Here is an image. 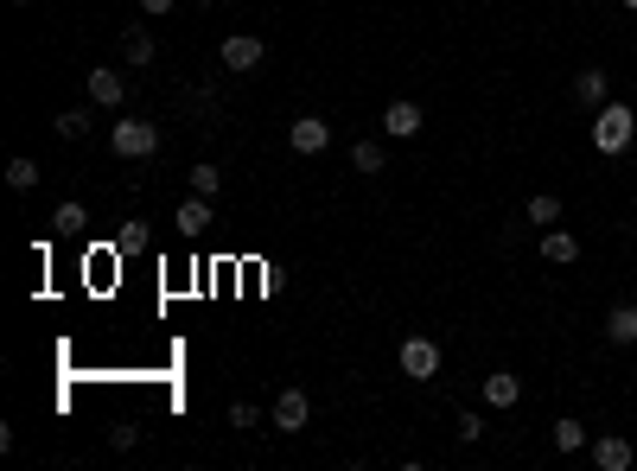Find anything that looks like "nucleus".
Masks as SVG:
<instances>
[{"label":"nucleus","instance_id":"nucleus-13","mask_svg":"<svg viewBox=\"0 0 637 471\" xmlns=\"http://www.w3.org/2000/svg\"><path fill=\"white\" fill-rule=\"evenodd\" d=\"M542 255L555 261V268H567V261H580V236H567V230H542Z\"/></svg>","mask_w":637,"mask_h":471},{"label":"nucleus","instance_id":"nucleus-20","mask_svg":"<svg viewBox=\"0 0 637 471\" xmlns=\"http://www.w3.org/2000/svg\"><path fill=\"white\" fill-rule=\"evenodd\" d=\"M7 185L13 191H32V185H39V166H32L26 153H20V160H7Z\"/></svg>","mask_w":637,"mask_h":471},{"label":"nucleus","instance_id":"nucleus-27","mask_svg":"<svg viewBox=\"0 0 637 471\" xmlns=\"http://www.w3.org/2000/svg\"><path fill=\"white\" fill-rule=\"evenodd\" d=\"M141 13H153V20H160V13H172V0H141Z\"/></svg>","mask_w":637,"mask_h":471},{"label":"nucleus","instance_id":"nucleus-10","mask_svg":"<svg viewBox=\"0 0 637 471\" xmlns=\"http://www.w3.org/2000/svg\"><path fill=\"white\" fill-rule=\"evenodd\" d=\"M172 223H179L185 236H204V230L217 223V217H211V198H204V191H192V198L179 204V217H172Z\"/></svg>","mask_w":637,"mask_h":471},{"label":"nucleus","instance_id":"nucleus-12","mask_svg":"<svg viewBox=\"0 0 637 471\" xmlns=\"http://www.w3.org/2000/svg\"><path fill=\"white\" fill-rule=\"evenodd\" d=\"M478 395H485V408H516V401H523V382L497 370V376H485V389H478Z\"/></svg>","mask_w":637,"mask_h":471},{"label":"nucleus","instance_id":"nucleus-29","mask_svg":"<svg viewBox=\"0 0 637 471\" xmlns=\"http://www.w3.org/2000/svg\"><path fill=\"white\" fill-rule=\"evenodd\" d=\"M13 7H32V0H13Z\"/></svg>","mask_w":637,"mask_h":471},{"label":"nucleus","instance_id":"nucleus-8","mask_svg":"<svg viewBox=\"0 0 637 471\" xmlns=\"http://www.w3.org/2000/svg\"><path fill=\"white\" fill-rule=\"evenodd\" d=\"M90 102H96V109H122V102H128V77L122 71H90Z\"/></svg>","mask_w":637,"mask_h":471},{"label":"nucleus","instance_id":"nucleus-15","mask_svg":"<svg viewBox=\"0 0 637 471\" xmlns=\"http://www.w3.org/2000/svg\"><path fill=\"white\" fill-rule=\"evenodd\" d=\"M122 64H128V71H147V64H153V39H147L141 26L122 32Z\"/></svg>","mask_w":637,"mask_h":471},{"label":"nucleus","instance_id":"nucleus-25","mask_svg":"<svg viewBox=\"0 0 637 471\" xmlns=\"http://www.w3.org/2000/svg\"><path fill=\"white\" fill-rule=\"evenodd\" d=\"M230 427H243V433H249V427H262V414H255L249 401H236V408H230Z\"/></svg>","mask_w":637,"mask_h":471},{"label":"nucleus","instance_id":"nucleus-6","mask_svg":"<svg viewBox=\"0 0 637 471\" xmlns=\"http://www.w3.org/2000/svg\"><path fill=\"white\" fill-rule=\"evenodd\" d=\"M434 370H440V344H434V338H408V344H402V376L427 382Z\"/></svg>","mask_w":637,"mask_h":471},{"label":"nucleus","instance_id":"nucleus-16","mask_svg":"<svg viewBox=\"0 0 637 471\" xmlns=\"http://www.w3.org/2000/svg\"><path fill=\"white\" fill-rule=\"evenodd\" d=\"M51 223H58V236H83V230H90V211H83L77 198H64V204H58V217H51Z\"/></svg>","mask_w":637,"mask_h":471},{"label":"nucleus","instance_id":"nucleus-9","mask_svg":"<svg viewBox=\"0 0 637 471\" xmlns=\"http://www.w3.org/2000/svg\"><path fill=\"white\" fill-rule=\"evenodd\" d=\"M574 102H580V109H606V102H612V77L606 71H580L574 77Z\"/></svg>","mask_w":637,"mask_h":471},{"label":"nucleus","instance_id":"nucleus-18","mask_svg":"<svg viewBox=\"0 0 637 471\" xmlns=\"http://www.w3.org/2000/svg\"><path fill=\"white\" fill-rule=\"evenodd\" d=\"M51 128H58L64 141H83V134H90V109H64L58 121H51Z\"/></svg>","mask_w":637,"mask_h":471},{"label":"nucleus","instance_id":"nucleus-5","mask_svg":"<svg viewBox=\"0 0 637 471\" xmlns=\"http://www.w3.org/2000/svg\"><path fill=\"white\" fill-rule=\"evenodd\" d=\"M325 147H332V121H325V115H300L294 121V153H300V160H319Z\"/></svg>","mask_w":637,"mask_h":471},{"label":"nucleus","instance_id":"nucleus-21","mask_svg":"<svg viewBox=\"0 0 637 471\" xmlns=\"http://www.w3.org/2000/svg\"><path fill=\"white\" fill-rule=\"evenodd\" d=\"M587 446V427L580 421H555V452H580Z\"/></svg>","mask_w":637,"mask_h":471},{"label":"nucleus","instance_id":"nucleus-22","mask_svg":"<svg viewBox=\"0 0 637 471\" xmlns=\"http://www.w3.org/2000/svg\"><path fill=\"white\" fill-rule=\"evenodd\" d=\"M217 185H223V172H217V166H192V191H204V198H217Z\"/></svg>","mask_w":637,"mask_h":471},{"label":"nucleus","instance_id":"nucleus-26","mask_svg":"<svg viewBox=\"0 0 637 471\" xmlns=\"http://www.w3.org/2000/svg\"><path fill=\"white\" fill-rule=\"evenodd\" d=\"M453 427H459V440H478V433H485V421H478V414H459Z\"/></svg>","mask_w":637,"mask_h":471},{"label":"nucleus","instance_id":"nucleus-28","mask_svg":"<svg viewBox=\"0 0 637 471\" xmlns=\"http://www.w3.org/2000/svg\"><path fill=\"white\" fill-rule=\"evenodd\" d=\"M625 13H637V0H625Z\"/></svg>","mask_w":637,"mask_h":471},{"label":"nucleus","instance_id":"nucleus-14","mask_svg":"<svg viewBox=\"0 0 637 471\" xmlns=\"http://www.w3.org/2000/svg\"><path fill=\"white\" fill-rule=\"evenodd\" d=\"M606 338H612V344H637V306H631V300L606 312Z\"/></svg>","mask_w":637,"mask_h":471},{"label":"nucleus","instance_id":"nucleus-1","mask_svg":"<svg viewBox=\"0 0 637 471\" xmlns=\"http://www.w3.org/2000/svg\"><path fill=\"white\" fill-rule=\"evenodd\" d=\"M637 141V115L625 102H606V109H593V147L599 153H625Z\"/></svg>","mask_w":637,"mask_h":471},{"label":"nucleus","instance_id":"nucleus-2","mask_svg":"<svg viewBox=\"0 0 637 471\" xmlns=\"http://www.w3.org/2000/svg\"><path fill=\"white\" fill-rule=\"evenodd\" d=\"M109 147L122 153V160H153V153H160V128L141 121V115H122V121L109 128Z\"/></svg>","mask_w":637,"mask_h":471},{"label":"nucleus","instance_id":"nucleus-3","mask_svg":"<svg viewBox=\"0 0 637 471\" xmlns=\"http://www.w3.org/2000/svg\"><path fill=\"white\" fill-rule=\"evenodd\" d=\"M306 421H313V401H306V389H281V395H274V408H268V427H281V433H300Z\"/></svg>","mask_w":637,"mask_h":471},{"label":"nucleus","instance_id":"nucleus-11","mask_svg":"<svg viewBox=\"0 0 637 471\" xmlns=\"http://www.w3.org/2000/svg\"><path fill=\"white\" fill-rule=\"evenodd\" d=\"M593 459H599V471H631V440L599 433V440H593Z\"/></svg>","mask_w":637,"mask_h":471},{"label":"nucleus","instance_id":"nucleus-23","mask_svg":"<svg viewBox=\"0 0 637 471\" xmlns=\"http://www.w3.org/2000/svg\"><path fill=\"white\" fill-rule=\"evenodd\" d=\"M134 440H141V427H134V421H122V427H109V446H115V452H128Z\"/></svg>","mask_w":637,"mask_h":471},{"label":"nucleus","instance_id":"nucleus-17","mask_svg":"<svg viewBox=\"0 0 637 471\" xmlns=\"http://www.w3.org/2000/svg\"><path fill=\"white\" fill-rule=\"evenodd\" d=\"M529 223H542V230L561 223V198H555V191H536V198H529Z\"/></svg>","mask_w":637,"mask_h":471},{"label":"nucleus","instance_id":"nucleus-7","mask_svg":"<svg viewBox=\"0 0 637 471\" xmlns=\"http://www.w3.org/2000/svg\"><path fill=\"white\" fill-rule=\"evenodd\" d=\"M421 102H389V109H383V134H389V141H415V134H421Z\"/></svg>","mask_w":637,"mask_h":471},{"label":"nucleus","instance_id":"nucleus-24","mask_svg":"<svg viewBox=\"0 0 637 471\" xmlns=\"http://www.w3.org/2000/svg\"><path fill=\"white\" fill-rule=\"evenodd\" d=\"M115 249H122V255H128V249H147V230H141V223H128V230L115 236Z\"/></svg>","mask_w":637,"mask_h":471},{"label":"nucleus","instance_id":"nucleus-4","mask_svg":"<svg viewBox=\"0 0 637 471\" xmlns=\"http://www.w3.org/2000/svg\"><path fill=\"white\" fill-rule=\"evenodd\" d=\"M217 58H223V71H255V64L268 58V45L255 39V32H230V39H223V51H217Z\"/></svg>","mask_w":637,"mask_h":471},{"label":"nucleus","instance_id":"nucleus-19","mask_svg":"<svg viewBox=\"0 0 637 471\" xmlns=\"http://www.w3.org/2000/svg\"><path fill=\"white\" fill-rule=\"evenodd\" d=\"M351 166H357V172H383L389 160H383V147H376V141H357V147H351Z\"/></svg>","mask_w":637,"mask_h":471}]
</instances>
